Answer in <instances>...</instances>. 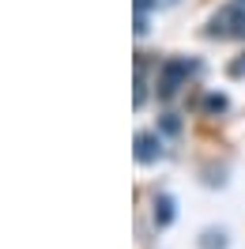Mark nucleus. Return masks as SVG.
<instances>
[{"mask_svg": "<svg viewBox=\"0 0 245 249\" xmlns=\"http://www.w3.org/2000/svg\"><path fill=\"white\" fill-rule=\"evenodd\" d=\"M192 72H196V64H192V61H185V57H170V61L158 68V94H162V98H174V94L189 83Z\"/></svg>", "mask_w": 245, "mask_h": 249, "instance_id": "nucleus-1", "label": "nucleus"}, {"mask_svg": "<svg viewBox=\"0 0 245 249\" xmlns=\"http://www.w3.org/2000/svg\"><path fill=\"white\" fill-rule=\"evenodd\" d=\"M211 38H245V8H223L208 27Z\"/></svg>", "mask_w": 245, "mask_h": 249, "instance_id": "nucleus-2", "label": "nucleus"}, {"mask_svg": "<svg viewBox=\"0 0 245 249\" xmlns=\"http://www.w3.org/2000/svg\"><path fill=\"white\" fill-rule=\"evenodd\" d=\"M158 155H162V140L155 132H140L136 136V159L140 162H155Z\"/></svg>", "mask_w": 245, "mask_h": 249, "instance_id": "nucleus-3", "label": "nucleus"}, {"mask_svg": "<svg viewBox=\"0 0 245 249\" xmlns=\"http://www.w3.org/2000/svg\"><path fill=\"white\" fill-rule=\"evenodd\" d=\"M155 223H158V227H170V223H174V200H170L166 193L155 196Z\"/></svg>", "mask_w": 245, "mask_h": 249, "instance_id": "nucleus-4", "label": "nucleus"}, {"mask_svg": "<svg viewBox=\"0 0 245 249\" xmlns=\"http://www.w3.org/2000/svg\"><path fill=\"white\" fill-rule=\"evenodd\" d=\"M223 246H227V234L223 231H208L204 242H200V249H223Z\"/></svg>", "mask_w": 245, "mask_h": 249, "instance_id": "nucleus-5", "label": "nucleus"}, {"mask_svg": "<svg viewBox=\"0 0 245 249\" xmlns=\"http://www.w3.org/2000/svg\"><path fill=\"white\" fill-rule=\"evenodd\" d=\"M200 106L208 109V113H223V109H227V98H223V94H208Z\"/></svg>", "mask_w": 245, "mask_h": 249, "instance_id": "nucleus-6", "label": "nucleus"}, {"mask_svg": "<svg viewBox=\"0 0 245 249\" xmlns=\"http://www.w3.org/2000/svg\"><path fill=\"white\" fill-rule=\"evenodd\" d=\"M143 98H147V83H143V64L136 68V106H143Z\"/></svg>", "mask_w": 245, "mask_h": 249, "instance_id": "nucleus-7", "label": "nucleus"}, {"mask_svg": "<svg viewBox=\"0 0 245 249\" xmlns=\"http://www.w3.org/2000/svg\"><path fill=\"white\" fill-rule=\"evenodd\" d=\"M230 76H234V79H245V57L230 61Z\"/></svg>", "mask_w": 245, "mask_h": 249, "instance_id": "nucleus-8", "label": "nucleus"}, {"mask_svg": "<svg viewBox=\"0 0 245 249\" xmlns=\"http://www.w3.org/2000/svg\"><path fill=\"white\" fill-rule=\"evenodd\" d=\"M155 0H136V12H143V16H147V8H151Z\"/></svg>", "mask_w": 245, "mask_h": 249, "instance_id": "nucleus-9", "label": "nucleus"}, {"mask_svg": "<svg viewBox=\"0 0 245 249\" xmlns=\"http://www.w3.org/2000/svg\"><path fill=\"white\" fill-rule=\"evenodd\" d=\"M242 4H245V0H242Z\"/></svg>", "mask_w": 245, "mask_h": 249, "instance_id": "nucleus-10", "label": "nucleus"}]
</instances>
